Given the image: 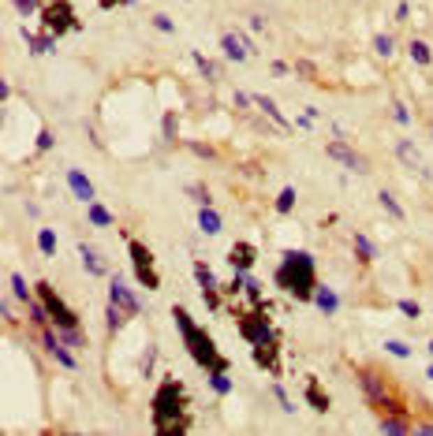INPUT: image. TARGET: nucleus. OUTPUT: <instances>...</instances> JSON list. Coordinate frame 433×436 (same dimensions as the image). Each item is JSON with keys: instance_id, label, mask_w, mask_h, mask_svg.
Segmentation results:
<instances>
[{"instance_id": "obj_1", "label": "nucleus", "mask_w": 433, "mask_h": 436, "mask_svg": "<svg viewBox=\"0 0 433 436\" xmlns=\"http://www.w3.org/2000/svg\"><path fill=\"white\" fill-rule=\"evenodd\" d=\"M183 403H187V396H183V384H176V380L161 384V391L154 396V429H157V433L172 436V433H183V429H187Z\"/></svg>"}, {"instance_id": "obj_2", "label": "nucleus", "mask_w": 433, "mask_h": 436, "mask_svg": "<svg viewBox=\"0 0 433 436\" xmlns=\"http://www.w3.org/2000/svg\"><path fill=\"white\" fill-rule=\"evenodd\" d=\"M277 283L284 291H291L295 299H314V291H318V283H314V257L302 254V250H288L284 261H280Z\"/></svg>"}, {"instance_id": "obj_3", "label": "nucleus", "mask_w": 433, "mask_h": 436, "mask_svg": "<svg viewBox=\"0 0 433 436\" xmlns=\"http://www.w3.org/2000/svg\"><path fill=\"white\" fill-rule=\"evenodd\" d=\"M176 324H179V336L187 340V347H191V354H194V362L198 366H205V369H224V358L216 354V347H213V340L205 336L198 324H194L183 310H176Z\"/></svg>"}, {"instance_id": "obj_4", "label": "nucleus", "mask_w": 433, "mask_h": 436, "mask_svg": "<svg viewBox=\"0 0 433 436\" xmlns=\"http://www.w3.org/2000/svg\"><path fill=\"white\" fill-rule=\"evenodd\" d=\"M38 295H41V302L49 306V317H52V324H57L60 332H64V329H79V317H75V313L57 299V291H52L49 283H38Z\"/></svg>"}, {"instance_id": "obj_5", "label": "nucleus", "mask_w": 433, "mask_h": 436, "mask_svg": "<svg viewBox=\"0 0 433 436\" xmlns=\"http://www.w3.org/2000/svg\"><path fill=\"white\" fill-rule=\"evenodd\" d=\"M325 153H329L332 160H340V165L348 168V172H355V176H366V172H370V160L355 153L348 142H329V146H325Z\"/></svg>"}, {"instance_id": "obj_6", "label": "nucleus", "mask_w": 433, "mask_h": 436, "mask_svg": "<svg viewBox=\"0 0 433 436\" xmlns=\"http://www.w3.org/2000/svg\"><path fill=\"white\" fill-rule=\"evenodd\" d=\"M396 157L404 160V165L415 172V176H422V179H433V172H430V165H426V157L418 153V146L411 138H399L396 142Z\"/></svg>"}, {"instance_id": "obj_7", "label": "nucleus", "mask_w": 433, "mask_h": 436, "mask_svg": "<svg viewBox=\"0 0 433 436\" xmlns=\"http://www.w3.org/2000/svg\"><path fill=\"white\" fill-rule=\"evenodd\" d=\"M108 302H116V306H124V313H138L142 306H138L135 291L124 283V276H112V283H108Z\"/></svg>"}, {"instance_id": "obj_8", "label": "nucleus", "mask_w": 433, "mask_h": 436, "mask_svg": "<svg viewBox=\"0 0 433 436\" xmlns=\"http://www.w3.org/2000/svg\"><path fill=\"white\" fill-rule=\"evenodd\" d=\"M131 257H135V272H138V280H142V287L157 291V272L149 269V250L142 243H131Z\"/></svg>"}, {"instance_id": "obj_9", "label": "nucleus", "mask_w": 433, "mask_h": 436, "mask_svg": "<svg viewBox=\"0 0 433 436\" xmlns=\"http://www.w3.org/2000/svg\"><path fill=\"white\" fill-rule=\"evenodd\" d=\"M221 49L228 52V60H251L254 57V45L243 34H235V30H228V34L221 38Z\"/></svg>"}, {"instance_id": "obj_10", "label": "nucleus", "mask_w": 433, "mask_h": 436, "mask_svg": "<svg viewBox=\"0 0 433 436\" xmlns=\"http://www.w3.org/2000/svg\"><path fill=\"white\" fill-rule=\"evenodd\" d=\"M240 332H243L254 347L273 340V329H269V321H265V317H243V321H240Z\"/></svg>"}, {"instance_id": "obj_11", "label": "nucleus", "mask_w": 433, "mask_h": 436, "mask_svg": "<svg viewBox=\"0 0 433 436\" xmlns=\"http://www.w3.org/2000/svg\"><path fill=\"white\" fill-rule=\"evenodd\" d=\"M45 19H49V27L57 30H71V12L68 8H60V0H49V8H45Z\"/></svg>"}, {"instance_id": "obj_12", "label": "nucleus", "mask_w": 433, "mask_h": 436, "mask_svg": "<svg viewBox=\"0 0 433 436\" xmlns=\"http://www.w3.org/2000/svg\"><path fill=\"white\" fill-rule=\"evenodd\" d=\"M68 187L79 194V202H86V205L94 202V187H90V179H86L79 168H71V172H68Z\"/></svg>"}, {"instance_id": "obj_13", "label": "nucleus", "mask_w": 433, "mask_h": 436, "mask_svg": "<svg viewBox=\"0 0 433 436\" xmlns=\"http://www.w3.org/2000/svg\"><path fill=\"white\" fill-rule=\"evenodd\" d=\"M194 276H198V283H202L205 306H216V280H213V272L205 269V265H198V269H194Z\"/></svg>"}, {"instance_id": "obj_14", "label": "nucleus", "mask_w": 433, "mask_h": 436, "mask_svg": "<svg viewBox=\"0 0 433 436\" xmlns=\"http://www.w3.org/2000/svg\"><path fill=\"white\" fill-rule=\"evenodd\" d=\"M79 257H82V269L90 272V276H101V272H105V261H101V254H97V250H90L86 243H79Z\"/></svg>"}, {"instance_id": "obj_15", "label": "nucleus", "mask_w": 433, "mask_h": 436, "mask_svg": "<svg viewBox=\"0 0 433 436\" xmlns=\"http://www.w3.org/2000/svg\"><path fill=\"white\" fill-rule=\"evenodd\" d=\"M314 302H318L321 313H337V310H340V299L332 295L329 287H318V291H314Z\"/></svg>"}, {"instance_id": "obj_16", "label": "nucleus", "mask_w": 433, "mask_h": 436, "mask_svg": "<svg viewBox=\"0 0 433 436\" xmlns=\"http://www.w3.org/2000/svg\"><path fill=\"white\" fill-rule=\"evenodd\" d=\"M254 105H258V108H262V112H265L269 119H273V123H277V127H288V119H284V112H280V108H277L273 101H269V97H262V93H258V97H254Z\"/></svg>"}, {"instance_id": "obj_17", "label": "nucleus", "mask_w": 433, "mask_h": 436, "mask_svg": "<svg viewBox=\"0 0 433 436\" xmlns=\"http://www.w3.org/2000/svg\"><path fill=\"white\" fill-rule=\"evenodd\" d=\"M198 227H202L205 235H216V232H221V216H216L210 205H202V213H198Z\"/></svg>"}, {"instance_id": "obj_18", "label": "nucleus", "mask_w": 433, "mask_h": 436, "mask_svg": "<svg viewBox=\"0 0 433 436\" xmlns=\"http://www.w3.org/2000/svg\"><path fill=\"white\" fill-rule=\"evenodd\" d=\"M232 265L235 269H251L254 265V246H247V243H240L232 250Z\"/></svg>"}, {"instance_id": "obj_19", "label": "nucleus", "mask_w": 433, "mask_h": 436, "mask_svg": "<svg viewBox=\"0 0 433 436\" xmlns=\"http://www.w3.org/2000/svg\"><path fill=\"white\" fill-rule=\"evenodd\" d=\"M254 358H258V366H277V343L273 340H269V343H258L254 347Z\"/></svg>"}, {"instance_id": "obj_20", "label": "nucleus", "mask_w": 433, "mask_h": 436, "mask_svg": "<svg viewBox=\"0 0 433 436\" xmlns=\"http://www.w3.org/2000/svg\"><path fill=\"white\" fill-rule=\"evenodd\" d=\"M377 202H381V209H385V213H392L396 220H404V205H399V202H396L388 190H381V194H377Z\"/></svg>"}, {"instance_id": "obj_21", "label": "nucleus", "mask_w": 433, "mask_h": 436, "mask_svg": "<svg viewBox=\"0 0 433 436\" xmlns=\"http://www.w3.org/2000/svg\"><path fill=\"white\" fill-rule=\"evenodd\" d=\"M374 49H377V57H381V60H392V52H396V41L388 38V34H377V38H374Z\"/></svg>"}, {"instance_id": "obj_22", "label": "nucleus", "mask_w": 433, "mask_h": 436, "mask_svg": "<svg viewBox=\"0 0 433 436\" xmlns=\"http://www.w3.org/2000/svg\"><path fill=\"white\" fill-rule=\"evenodd\" d=\"M90 220H94L97 227H108V224H112V213H108L101 202H90Z\"/></svg>"}, {"instance_id": "obj_23", "label": "nucleus", "mask_w": 433, "mask_h": 436, "mask_svg": "<svg viewBox=\"0 0 433 436\" xmlns=\"http://www.w3.org/2000/svg\"><path fill=\"white\" fill-rule=\"evenodd\" d=\"M411 60H415V63H422V68H426V63L433 60V52H430V45H426V41H411Z\"/></svg>"}, {"instance_id": "obj_24", "label": "nucleus", "mask_w": 433, "mask_h": 436, "mask_svg": "<svg viewBox=\"0 0 433 436\" xmlns=\"http://www.w3.org/2000/svg\"><path fill=\"white\" fill-rule=\"evenodd\" d=\"M194 63H198V71L205 75V82H216V79H221V71H216L213 63H210V60L202 57V52H194Z\"/></svg>"}, {"instance_id": "obj_25", "label": "nucleus", "mask_w": 433, "mask_h": 436, "mask_svg": "<svg viewBox=\"0 0 433 436\" xmlns=\"http://www.w3.org/2000/svg\"><path fill=\"white\" fill-rule=\"evenodd\" d=\"M210 384L221 391V396H228L232 391V380H228V373H224V369H216V373H210Z\"/></svg>"}, {"instance_id": "obj_26", "label": "nucleus", "mask_w": 433, "mask_h": 436, "mask_svg": "<svg viewBox=\"0 0 433 436\" xmlns=\"http://www.w3.org/2000/svg\"><path fill=\"white\" fill-rule=\"evenodd\" d=\"M291 205H295V190L284 187V190L277 194V213H291Z\"/></svg>"}, {"instance_id": "obj_27", "label": "nucleus", "mask_w": 433, "mask_h": 436, "mask_svg": "<svg viewBox=\"0 0 433 436\" xmlns=\"http://www.w3.org/2000/svg\"><path fill=\"white\" fill-rule=\"evenodd\" d=\"M38 243H41V254H45V257H52V254H57V235H52L49 227L38 235Z\"/></svg>"}, {"instance_id": "obj_28", "label": "nucleus", "mask_w": 433, "mask_h": 436, "mask_svg": "<svg viewBox=\"0 0 433 436\" xmlns=\"http://www.w3.org/2000/svg\"><path fill=\"white\" fill-rule=\"evenodd\" d=\"M355 250H359L366 261H374V257H377V250H374V243H370L366 235H355Z\"/></svg>"}, {"instance_id": "obj_29", "label": "nucleus", "mask_w": 433, "mask_h": 436, "mask_svg": "<svg viewBox=\"0 0 433 436\" xmlns=\"http://www.w3.org/2000/svg\"><path fill=\"white\" fill-rule=\"evenodd\" d=\"M307 396H310V403H314V407H318V410H325V407H329V403H325V396H321V388H318V380H310Z\"/></svg>"}, {"instance_id": "obj_30", "label": "nucleus", "mask_w": 433, "mask_h": 436, "mask_svg": "<svg viewBox=\"0 0 433 436\" xmlns=\"http://www.w3.org/2000/svg\"><path fill=\"white\" fill-rule=\"evenodd\" d=\"M385 351H388V354H396V358H411V347H407V343H399V340H388V343H385Z\"/></svg>"}, {"instance_id": "obj_31", "label": "nucleus", "mask_w": 433, "mask_h": 436, "mask_svg": "<svg viewBox=\"0 0 433 436\" xmlns=\"http://www.w3.org/2000/svg\"><path fill=\"white\" fill-rule=\"evenodd\" d=\"M381 429H385V433H411V425H407V421H399V418H385V421H381Z\"/></svg>"}, {"instance_id": "obj_32", "label": "nucleus", "mask_w": 433, "mask_h": 436, "mask_svg": "<svg viewBox=\"0 0 433 436\" xmlns=\"http://www.w3.org/2000/svg\"><path fill=\"white\" fill-rule=\"evenodd\" d=\"M12 295H15V299H30V291H27V280L19 276V272L12 276Z\"/></svg>"}, {"instance_id": "obj_33", "label": "nucleus", "mask_w": 433, "mask_h": 436, "mask_svg": "<svg viewBox=\"0 0 433 436\" xmlns=\"http://www.w3.org/2000/svg\"><path fill=\"white\" fill-rule=\"evenodd\" d=\"M108 329H120V306H116V302H108Z\"/></svg>"}, {"instance_id": "obj_34", "label": "nucleus", "mask_w": 433, "mask_h": 436, "mask_svg": "<svg viewBox=\"0 0 433 436\" xmlns=\"http://www.w3.org/2000/svg\"><path fill=\"white\" fill-rule=\"evenodd\" d=\"M154 27L161 30V34H172V30H176V27H172V19H168V15H154Z\"/></svg>"}, {"instance_id": "obj_35", "label": "nucleus", "mask_w": 433, "mask_h": 436, "mask_svg": "<svg viewBox=\"0 0 433 436\" xmlns=\"http://www.w3.org/2000/svg\"><path fill=\"white\" fill-rule=\"evenodd\" d=\"M399 310H404L407 317H418V313H422V306H418V302H411V299H404V302H399Z\"/></svg>"}, {"instance_id": "obj_36", "label": "nucleus", "mask_w": 433, "mask_h": 436, "mask_svg": "<svg viewBox=\"0 0 433 436\" xmlns=\"http://www.w3.org/2000/svg\"><path fill=\"white\" fill-rule=\"evenodd\" d=\"M15 8H19V12H23V15H34L38 0H15Z\"/></svg>"}, {"instance_id": "obj_37", "label": "nucleus", "mask_w": 433, "mask_h": 436, "mask_svg": "<svg viewBox=\"0 0 433 436\" xmlns=\"http://www.w3.org/2000/svg\"><path fill=\"white\" fill-rule=\"evenodd\" d=\"M38 149H41V153L52 149V135H49V130H41V135H38Z\"/></svg>"}, {"instance_id": "obj_38", "label": "nucleus", "mask_w": 433, "mask_h": 436, "mask_svg": "<svg viewBox=\"0 0 433 436\" xmlns=\"http://www.w3.org/2000/svg\"><path fill=\"white\" fill-rule=\"evenodd\" d=\"M392 112H396V119H399V123H411V112H407V108H404V105H396V108H392Z\"/></svg>"}, {"instance_id": "obj_39", "label": "nucleus", "mask_w": 433, "mask_h": 436, "mask_svg": "<svg viewBox=\"0 0 433 436\" xmlns=\"http://www.w3.org/2000/svg\"><path fill=\"white\" fill-rule=\"evenodd\" d=\"M165 135H168V138H176V116H168V119H165Z\"/></svg>"}, {"instance_id": "obj_40", "label": "nucleus", "mask_w": 433, "mask_h": 436, "mask_svg": "<svg viewBox=\"0 0 433 436\" xmlns=\"http://www.w3.org/2000/svg\"><path fill=\"white\" fill-rule=\"evenodd\" d=\"M430 354H433V343H430Z\"/></svg>"}, {"instance_id": "obj_41", "label": "nucleus", "mask_w": 433, "mask_h": 436, "mask_svg": "<svg viewBox=\"0 0 433 436\" xmlns=\"http://www.w3.org/2000/svg\"><path fill=\"white\" fill-rule=\"evenodd\" d=\"M430 377H433V369H430Z\"/></svg>"}]
</instances>
